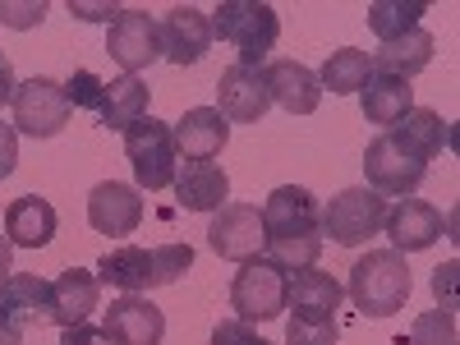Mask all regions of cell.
Returning a JSON list of instances; mask_svg holds the SVG:
<instances>
[{
	"instance_id": "6da1fadb",
	"label": "cell",
	"mask_w": 460,
	"mask_h": 345,
	"mask_svg": "<svg viewBox=\"0 0 460 345\" xmlns=\"http://www.w3.org/2000/svg\"><path fill=\"white\" fill-rule=\"evenodd\" d=\"M262 249L267 262L281 272H304L323 253V230H318V199L304 184H281L262 203Z\"/></svg>"
},
{
	"instance_id": "b9f144b4",
	"label": "cell",
	"mask_w": 460,
	"mask_h": 345,
	"mask_svg": "<svg viewBox=\"0 0 460 345\" xmlns=\"http://www.w3.org/2000/svg\"><path fill=\"white\" fill-rule=\"evenodd\" d=\"M0 345H23V332H19V327H10L5 318H0Z\"/></svg>"
},
{
	"instance_id": "484cf974",
	"label": "cell",
	"mask_w": 460,
	"mask_h": 345,
	"mask_svg": "<svg viewBox=\"0 0 460 345\" xmlns=\"http://www.w3.org/2000/svg\"><path fill=\"white\" fill-rule=\"evenodd\" d=\"M97 281H102V286H115V290H125V295L152 290V249H138V244L111 249V253L97 262Z\"/></svg>"
},
{
	"instance_id": "836d02e7",
	"label": "cell",
	"mask_w": 460,
	"mask_h": 345,
	"mask_svg": "<svg viewBox=\"0 0 460 345\" xmlns=\"http://www.w3.org/2000/svg\"><path fill=\"white\" fill-rule=\"evenodd\" d=\"M212 345H272V341H267V336H258L249 323L230 318V323H217V332H212Z\"/></svg>"
},
{
	"instance_id": "3957f363",
	"label": "cell",
	"mask_w": 460,
	"mask_h": 345,
	"mask_svg": "<svg viewBox=\"0 0 460 345\" xmlns=\"http://www.w3.org/2000/svg\"><path fill=\"white\" fill-rule=\"evenodd\" d=\"M208 19H212V37L235 47L240 51L235 65H249V69H262L267 51H272L277 37H281L277 10L262 5V0H221Z\"/></svg>"
},
{
	"instance_id": "cb8c5ba5",
	"label": "cell",
	"mask_w": 460,
	"mask_h": 345,
	"mask_svg": "<svg viewBox=\"0 0 460 345\" xmlns=\"http://www.w3.org/2000/svg\"><path fill=\"white\" fill-rule=\"evenodd\" d=\"M359 106H364V120L392 129L401 125L405 115L414 111V88L405 79H392V74H373V79L359 88Z\"/></svg>"
},
{
	"instance_id": "5b68a950",
	"label": "cell",
	"mask_w": 460,
	"mask_h": 345,
	"mask_svg": "<svg viewBox=\"0 0 460 345\" xmlns=\"http://www.w3.org/2000/svg\"><path fill=\"white\" fill-rule=\"evenodd\" d=\"M382 221H387V199L373 194L368 184H355V189H341V194L318 212V230L332 235V244L341 249H355L364 240H373Z\"/></svg>"
},
{
	"instance_id": "e575fe53",
	"label": "cell",
	"mask_w": 460,
	"mask_h": 345,
	"mask_svg": "<svg viewBox=\"0 0 460 345\" xmlns=\"http://www.w3.org/2000/svg\"><path fill=\"white\" fill-rule=\"evenodd\" d=\"M47 5L42 0H28V5H10V0H0V23H10V28H32V23H42Z\"/></svg>"
},
{
	"instance_id": "e0dca14e",
	"label": "cell",
	"mask_w": 460,
	"mask_h": 345,
	"mask_svg": "<svg viewBox=\"0 0 460 345\" xmlns=\"http://www.w3.org/2000/svg\"><path fill=\"white\" fill-rule=\"evenodd\" d=\"M171 134H175V152L184 162H212L230 143V120L217 106H194L171 125Z\"/></svg>"
},
{
	"instance_id": "7a4b0ae2",
	"label": "cell",
	"mask_w": 460,
	"mask_h": 345,
	"mask_svg": "<svg viewBox=\"0 0 460 345\" xmlns=\"http://www.w3.org/2000/svg\"><path fill=\"white\" fill-rule=\"evenodd\" d=\"M350 299L364 318H392L396 309H405L410 299V267L405 253L396 249H368L355 267H350Z\"/></svg>"
},
{
	"instance_id": "83f0119b",
	"label": "cell",
	"mask_w": 460,
	"mask_h": 345,
	"mask_svg": "<svg viewBox=\"0 0 460 345\" xmlns=\"http://www.w3.org/2000/svg\"><path fill=\"white\" fill-rule=\"evenodd\" d=\"M368 79H373L368 51L341 47V51H332V56H327V65H323V74H318V88H323V93L332 88L336 97H350V93H359Z\"/></svg>"
},
{
	"instance_id": "5bb4252c",
	"label": "cell",
	"mask_w": 460,
	"mask_h": 345,
	"mask_svg": "<svg viewBox=\"0 0 460 345\" xmlns=\"http://www.w3.org/2000/svg\"><path fill=\"white\" fill-rule=\"evenodd\" d=\"M157 32H162V56L171 65H199L212 47V19L199 5H171Z\"/></svg>"
},
{
	"instance_id": "4dcf8cb0",
	"label": "cell",
	"mask_w": 460,
	"mask_h": 345,
	"mask_svg": "<svg viewBox=\"0 0 460 345\" xmlns=\"http://www.w3.org/2000/svg\"><path fill=\"white\" fill-rule=\"evenodd\" d=\"M189 267H194V249H189V244L152 249V290H157V286H175Z\"/></svg>"
},
{
	"instance_id": "4316f807",
	"label": "cell",
	"mask_w": 460,
	"mask_h": 345,
	"mask_svg": "<svg viewBox=\"0 0 460 345\" xmlns=\"http://www.w3.org/2000/svg\"><path fill=\"white\" fill-rule=\"evenodd\" d=\"M392 134L414 152V157H424V162H433L438 152H447V138H451L447 134V120H442L438 111H429V106H414L401 125H392Z\"/></svg>"
},
{
	"instance_id": "8992f818",
	"label": "cell",
	"mask_w": 460,
	"mask_h": 345,
	"mask_svg": "<svg viewBox=\"0 0 460 345\" xmlns=\"http://www.w3.org/2000/svg\"><path fill=\"white\" fill-rule=\"evenodd\" d=\"M286 286H290V272H281L277 262L267 258H249L235 281H230V309L240 314V323H272L286 314Z\"/></svg>"
},
{
	"instance_id": "1f68e13d",
	"label": "cell",
	"mask_w": 460,
	"mask_h": 345,
	"mask_svg": "<svg viewBox=\"0 0 460 345\" xmlns=\"http://www.w3.org/2000/svg\"><path fill=\"white\" fill-rule=\"evenodd\" d=\"M286 345H336V323H286Z\"/></svg>"
},
{
	"instance_id": "9a60e30c",
	"label": "cell",
	"mask_w": 460,
	"mask_h": 345,
	"mask_svg": "<svg viewBox=\"0 0 460 345\" xmlns=\"http://www.w3.org/2000/svg\"><path fill=\"white\" fill-rule=\"evenodd\" d=\"M88 221L97 235H134L143 221V199L134 184L120 180H102L88 194Z\"/></svg>"
},
{
	"instance_id": "9c48e42d",
	"label": "cell",
	"mask_w": 460,
	"mask_h": 345,
	"mask_svg": "<svg viewBox=\"0 0 460 345\" xmlns=\"http://www.w3.org/2000/svg\"><path fill=\"white\" fill-rule=\"evenodd\" d=\"M106 51H111V60L120 65L125 74H143L152 60L162 56V32H157V19H152L147 10H120V14L111 19Z\"/></svg>"
},
{
	"instance_id": "8d00e7d4",
	"label": "cell",
	"mask_w": 460,
	"mask_h": 345,
	"mask_svg": "<svg viewBox=\"0 0 460 345\" xmlns=\"http://www.w3.org/2000/svg\"><path fill=\"white\" fill-rule=\"evenodd\" d=\"M14 166H19V134H14V125L0 120V180H10Z\"/></svg>"
},
{
	"instance_id": "7c38bea8",
	"label": "cell",
	"mask_w": 460,
	"mask_h": 345,
	"mask_svg": "<svg viewBox=\"0 0 460 345\" xmlns=\"http://www.w3.org/2000/svg\"><path fill=\"white\" fill-rule=\"evenodd\" d=\"M382 230L392 235V249L396 253H419V249H433L442 240L447 230V217L424 203V199H396L387 208V221H382Z\"/></svg>"
},
{
	"instance_id": "30bf717a",
	"label": "cell",
	"mask_w": 460,
	"mask_h": 345,
	"mask_svg": "<svg viewBox=\"0 0 460 345\" xmlns=\"http://www.w3.org/2000/svg\"><path fill=\"white\" fill-rule=\"evenodd\" d=\"M208 244L217 258L230 262H249L262 249V212L253 203H226L217 208L212 226H208Z\"/></svg>"
},
{
	"instance_id": "52a82bcc",
	"label": "cell",
	"mask_w": 460,
	"mask_h": 345,
	"mask_svg": "<svg viewBox=\"0 0 460 345\" xmlns=\"http://www.w3.org/2000/svg\"><path fill=\"white\" fill-rule=\"evenodd\" d=\"M364 175H368V189L382 199H410L419 184H424L429 175V162L424 157H414V152L387 129V134H377L364 152Z\"/></svg>"
},
{
	"instance_id": "44dd1931",
	"label": "cell",
	"mask_w": 460,
	"mask_h": 345,
	"mask_svg": "<svg viewBox=\"0 0 460 345\" xmlns=\"http://www.w3.org/2000/svg\"><path fill=\"white\" fill-rule=\"evenodd\" d=\"M171 189H175L180 208H189V212H217L230 199V175L217 162H184L175 171Z\"/></svg>"
},
{
	"instance_id": "f546056e",
	"label": "cell",
	"mask_w": 460,
	"mask_h": 345,
	"mask_svg": "<svg viewBox=\"0 0 460 345\" xmlns=\"http://www.w3.org/2000/svg\"><path fill=\"white\" fill-rule=\"evenodd\" d=\"M456 314L451 309H429L410 327V345H456Z\"/></svg>"
},
{
	"instance_id": "ab89813d",
	"label": "cell",
	"mask_w": 460,
	"mask_h": 345,
	"mask_svg": "<svg viewBox=\"0 0 460 345\" xmlns=\"http://www.w3.org/2000/svg\"><path fill=\"white\" fill-rule=\"evenodd\" d=\"M14 88H19V84H14V65L0 56V106H10V102H14Z\"/></svg>"
},
{
	"instance_id": "7402d4cb",
	"label": "cell",
	"mask_w": 460,
	"mask_h": 345,
	"mask_svg": "<svg viewBox=\"0 0 460 345\" xmlns=\"http://www.w3.org/2000/svg\"><path fill=\"white\" fill-rule=\"evenodd\" d=\"M56 208L37 194H23L5 208V240L14 249H47L51 235H56Z\"/></svg>"
},
{
	"instance_id": "74e56055",
	"label": "cell",
	"mask_w": 460,
	"mask_h": 345,
	"mask_svg": "<svg viewBox=\"0 0 460 345\" xmlns=\"http://www.w3.org/2000/svg\"><path fill=\"white\" fill-rule=\"evenodd\" d=\"M60 345H111V336L97 332V327H88V323H79V327H65Z\"/></svg>"
},
{
	"instance_id": "d4e9b609",
	"label": "cell",
	"mask_w": 460,
	"mask_h": 345,
	"mask_svg": "<svg viewBox=\"0 0 460 345\" xmlns=\"http://www.w3.org/2000/svg\"><path fill=\"white\" fill-rule=\"evenodd\" d=\"M147 84L138 79V74H120V79L102 84V97H97V120L106 129H129L134 120H143L147 115Z\"/></svg>"
},
{
	"instance_id": "ba28073f",
	"label": "cell",
	"mask_w": 460,
	"mask_h": 345,
	"mask_svg": "<svg viewBox=\"0 0 460 345\" xmlns=\"http://www.w3.org/2000/svg\"><path fill=\"white\" fill-rule=\"evenodd\" d=\"M10 106H14V134H28V138H56L74 115L65 84L47 79V74H32L28 84H19Z\"/></svg>"
},
{
	"instance_id": "2e32d148",
	"label": "cell",
	"mask_w": 460,
	"mask_h": 345,
	"mask_svg": "<svg viewBox=\"0 0 460 345\" xmlns=\"http://www.w3.org/2000/svg\"><path fill=\"white\" fill-rule=\"evenodd\" d=\"M341 281L332 272H318V267H304V272H290V286H286V309H295L299 323H336V309H341Z\"/></svg>"
},
{
	"instance_id": "d6a6232c",
	"label": "cell",
	"mask_w": 460,
	"mask_h": 345,
	"mask_svg": "<svg viewBox=\"0 0 460 345\" xmlns=\"http://www.w3.org/2000/svg\"><path fill=\"white\" fill-rule=\"evenodd\" d=\"M65 97H69V106L97 111V97H102V79H97L93 69H79V74H69V84H65Z\"/></svg>"
},
{
	"instance_id": "8fae6325",
	"label": "cell",
	"mask_w": 460,
	"mask_h": 345,
	"mask_svg": "<svg viewBox=\"0 0 460 345\" xmlns=\"http://www.w3.org/2000/svg\"><path fill=\"white\" fill-rule=\"evenodd\" d=\"M267 106H272V93H267V74L249 69V65H230L217 84V111L230 125H258Z\"/></svg>"
},
{
	"instance_id": "60d3db41",
	"label": "cell",
	"mask_w": 460,
	"mask_h": 345,
	"mask_svg": "<svg viewBox=\"0 0 460 345\" xmlns=\"http://www.w3.org/2000/svg\"><path fill=\"white\" fill-rule=\"evenodd\" d=\"M10 262H14V244H10L5 235H0V281L10 277Z\"/></svg>"
},
{
	"instance_id": "ffe728a7",
	"label": "cell",
	"mask_w": 460,
	"mask_h": 345,
	"mask_svg": "<svg viewBox=\"0 0 460 345\" xmlns=\"http://www.w3.org/2000/svg\"><path fill=\"white\" fill-rule=\"evenodd\" d=\"M47 299H51V281L32 277V272H10L0 281V318L28 332L37 323H47Z\"/></svg>"
},
{
	"instance_id": "277c9868",
	"label": "cell",
	"mask_w": 460,
	"mask_h": 345,
	"mask_svg": "<svg viewBox=\"0 0 460 345\" xmlns=\"http://www.w3.org/2000/svg\"><path fill=\"white\" fill-rule=\"evenodd\" d=\"M125 157L134 166V180L138 189H147V194H162V189L175 184V162H180V152H175V134L166 120H157V115H143V120H134L125 129Z\"/></svg>"
},
{
	"instance_id": "603a6c76",
	"label": "cell",
	"mask_w": 460,
	"mask_h": 345,
	"mask_svg": "<svg viewBox=\"0 0 460 345\" xmlns=\"http://www.w3.org/2000/svg\"><path fill=\"white\" fill-rule=\"evenodd\" d=\"M433 32H424V28H410V32H401V37H392V42H382L377 47V56L368 60L373 65V74H392V79H414L419 69H429L433 65Z\"/></svg>"
},
{
	"instance_id": "f1b7e54d",
	"label": "cell",
	"mask_w": 460,
	"mask_h": 345,
	"mask_svg": "<svg viewBox=\"0 0 460 345\" xmlns=\"http://www.w3.org/2000/svg\"><path fill=\"white\" fill-rule=\"evenodd\" d=\"M419 14H429L424 0H373L368 5V28L382 37V42H392V37L419 28Z\"/></svg>"
},
{
	"instance_id": "d590c367",
	"label": "cell",
	"mask_w": 460,
	"mask_h": 345,
	"mask_svg": "<svg viewBox=\"0 0 460 345\" xmlns=\"http://www.w3.org/2000/svg\"><path fill=\"white\" fill-rule=\"evenodd\" d=\"M456 272H460V262H456V258L442 262L438 272H433V295L442 299V309H451V314H456Z\"/></svg>"
},
{
	"instance_id": "ac0fdd59",
	"label": "cell",
	"mask_w": 460,
	"mask_h": 345,
	"mask_svg": "<svg viewBox=\"0 0 460 345\" xmlns=\"http://www.w3.org/2000/svg\"><path fill=\"white\" fill-rule=\"evenodd\" d=\"M102 304V281L84 267H69L51 281V299H47V323L56 327H79L88 323V314Z\"/></svg>"
},
{
	"instance_id": "4fadbf2b",
	"label": "cell",
	"mask_w": 460,
	"mask_h": 345,
	"mask_svg": "<svg viewBox=\"0 0 460 345\" xmlns=\"http://www.w3.org/2000/svg\"><path fill=\"white\" fill-rule=\"evenodd\" d=\"M102 332L111 336V345H162L166 314L147 295H120V299H111Z\"/></svg>"
},
{
	"instance_id": "f35d334b",
	"label": "cell",
	"mask_w": 460,
	"mask_h": 345,
	"mask_svg": "<svg viewBox=\"0 0 460 345\" xmlns=\"http://www.w3.org/2000/svg\"><path fill=\"white\" fill-rule=\"evenodd\" d=\"M69 14H79V19H115L120 10H115V5H84V0H69Z\"/></svg>"
},
{
	"instance_id": "d6986e66",
	"label": "cell",
	"mask_w": 460,
	"mask_h": 345,
	"mask_svg": "<svg viewBox=\"0 0 460 345\" xmlns=\"http://www.w3.org/2000/svg\"><path fill=\"white\" fill-rule=\"evenodd\" d=\"M267 74V93H272L277 106H286L290 115H314L318 102H323V88H318V74L299 60H272L262 69Z\"/></svg>"
}]
</instances>
